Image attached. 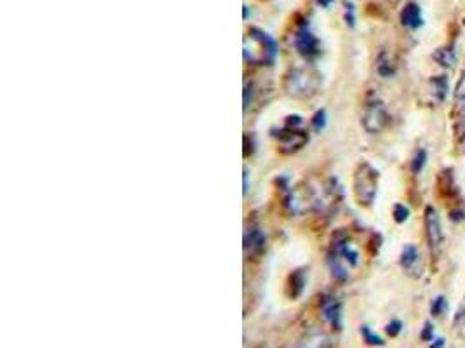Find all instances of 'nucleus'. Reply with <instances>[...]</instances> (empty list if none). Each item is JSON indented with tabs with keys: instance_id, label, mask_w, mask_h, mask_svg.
<instances>
[{
	"instance_id": "423d86ee",
	"label": "nucleus",
	"mask_w": 465,
	"mask_h": 348,
	"mask_svg": "<svg viewBox=\"0 0 465 348\" xmlns=\"http://www.w3.org/2000/svg\"><path fill=\"white\" fill-rule=\"evenodd\" d=\"M433 58L436 59L437 65L443 66V68H453L455 63H457V55H455V51L451 48L436 49Z\"/></svg>"
},
{
	"instance_id": "9b49d317",
	"label": "nucleus",
	"mask_w": 465,
	"mask_h": 348,
	"mask_svg": "<svg viewBox=\"0 0 465 348\" xmlns=\"http://www.w3.org/2000/svg\"><path fill=\"white\" fill-rule=\"evenodd\" d=\"M394 216H396V220L397 222H404V220H408V218H410V209H408V207H404V206H396L394 207Z\"/></svg>"
},
{
	"instance_id": "9d476101",
	"label": "nucleus",
	"mask_w": 465,
	"mask_h": 348,
	"mask_svg": "<svg viewBox=\"0 0 465 348\" xmlns=\"http://www.w3.org/2000/svg\"><path fill=\"white\" fill-rule=\"evenodd\" d=\"M444 310H446V300H444V296L434 298V301H433V316H443Z\"/></svg>"
},
{
	"instance_id": "f257e3e1",
	"label": "nucleus",
	"mask_w": 465,
	"mask_h": 348,
	"mask_svg": "<svg viewBox=\"0 0 465 348\" xmlns=\"http://www.w3.org/2000/svg\"><path fill=\"white\" fill-rule=\"evenodd\" d=\"M377 173L371 169L370 166L364 164L363 167L359 169L356 176V190H357V197H359L361 204L364 206H370L373 202L374 195H377Z\"/></svg>"
},
{
	"instance_id": "20e7f679",
	"label": "nucleus",
	"mask_w": 465,
	"mask_h": 348,
	"mask_svg": "<svg viewBox=\"0 0 465 348\" xmlns=\"http://www.w3.org/2000/svg\"><path fill=\"white\" fill-rule=\"evenodd\" d=\"M401 265L408 273L413 276H420V253L415 246L404 247L403 254H401Z\"/></svg>"
},
{
	"instance_id": "7ed1b4c3",
	"label": "nucleus",
	"mask_w": 465,
	"mask_h": 348,
	"mask_svg": "<svg viewBox=\"0 0 465 348\" xmlns=\"http://www.w3.org/2000/svg\"><path fill=\"white\" fill-rule=\"evenodd\" d=\"M387 112L380 103H374L368 108L366 115H364V127H366L370 133H378L382 130L387 124Z\"/></svg>"
},
{
	"instance_id": "0eeeda50",
	"label": "nucleus",
	"mask_w": 465,
	"mask_h": 348,
	"mask_svg": "<svg viewBox=\"0 0 465 348\" xmlns=\"http://www.w3.org/2000/svg\"><path fill=\"white\" fill-rule=\"evenodd\" d=\"M455 105H457L458 113H460L465 122V73L458 80L457 89H455Z\"/></svg>"
},
{
	"instance_id": "1a4fd4ad",
	"label": "nucleus",
	"mask_w": 465,
	"mask_h": 348,
	"mask_svg": "<svg viewBox=\"0 0 465 348\" xmlns=\"http://www.w3.org/2000/svg\"><path fill=\"white\" fill-rule=\"evenodd\" d=\"M433 86H434V89H437L436 93H439L437 99H443L444 96H446V91H448L446 79H444V77H436V79H433Z\"/></svg>"
},
{
	"instance_id": "6e6552de",
	"label": "nucleus",
	"mask_w": 465,
	"mask_h": 348,
	"mask_svg": "<svg viewBox=\"0 0 465 348\" xmlns=\"http://www.w3.org/2000/svg\"><path fill=\"white\" fill-rule=\"evenodd\" d=\"M426 160H427L426 150H418L417 155H415V159H413V162H411V169H413L415 173H420V171L424 169V166H426Z\"/></svg>"
},
{
	"instance_id": "39448f33",
	"label": "nucleus",
	"mask_w": 465,
	"mask_h": 348,
	"mask_svg": "<svg viewBox=\"0 0 465 348\" xmlns=\"http://www.w3.org/2000/svg\"><path fill=\"white\" fill-rule=\"evenodd\" d=\"M401 21H403L404 26H408V28H418V26H421V11L420 8H418L417 4H408L406 8H404L403 14H401Z\"/></svg>"
},
{
	"instance_id": "f03ea898",
	"label": "nucleus",
	"mask_w": 465,
	"mask_h": 348,
	"mask_svg": "<svg viewBox=\"0 0 465 348\" xmlns=\"http://www.w3.org/2000/svg\"><path fill=\"white\" fill-rule=\"evenodd\" d=\"M426 232L430 249L439 251L444 244L443 223H441L439 213L430 206L426 209Z\"/></svg>"
}]
</instances>
